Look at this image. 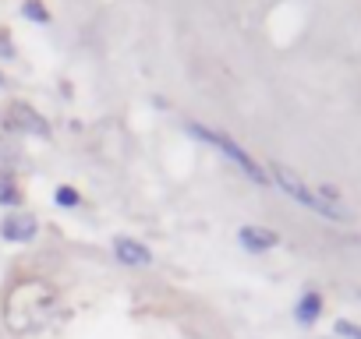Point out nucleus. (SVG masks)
<instances>
[{
    "label": "nucleus",
    "instance_id": "obj_14",
    "mask_svg": "<svg viewBox=\"0 0 361 339\" xmlns=\"http://www.w3.org/2000/svg\"><path fill=\"white\" fill-rule=\"evenodd\" d=\"M4 85H8V78H4V75H0V89H4Z\"/></svg>",
    "mask_w": 361,
    "mask_h": 339
},
{
    "label": "nucleus",
    "instance_id": "obj_12",
    "mask_svg": "<svg viewBox=\"0 0 361 339\" xmlns=\"http://www.w3.org/2000/svg\"><path fill=\"white\" fill-rule=\"evenodd\" d=\"M333 332H336L340 339H361V325L350 321V318H336V321H333Z\"/></svg>",
    "mask_w": 361,
    "mask_h": 339
},
{
    "label": "nucleus",
    "instance_id": "obj_4",
    "mask_svg": "<svg viewBox=\"0 0 361 339\" xmlns=\"http://www.w3.org/2000/svg\"><path fill=\"white\" fill-rule=\"evenodd\" d=\"M4 127L11 131V134H32V138H50V120L36 110V106H29V103H11L8 106V113H4Z\"/></svg>",
    "mask_w": 361,
    "mask_h": 339
},
{
    "label": "nucleus",
    "instance_id": "obj_3",
    "mask_svg": "<svg viewBox=\"0 0 361 339\" xmlns=\"http://www.w3.org/2000/svg\"><path fill=\"white\" fill-rule=\"evenodd\" d=\"M188 134L192 138H199V141H206V145H213L241 177H248L255 188H269V177H266V166L262 162H255L252 155H248V148L245 145H238L227 131H216V127H206V124H199V120H188Z\"/></svg>",
    "mask_w": 361,
    "mask_h": 339
},
{
    "label": "nucleus",
    "instance_id": "obj_13",
    "mask_svg": "<svg viewBox=\"0 0 361 339\" xmlns=\"http://www.w3.org/2000/svg\"><path fill=\"white\" fill-rule=\"evenodd\" d=\"M0 57H4V60L15 57V43H11V36H8L4 29H0Z\"/></svg>",
    "mask_w": 361,
    "mask_h": 339
},
{
    "label": "nucleus",
    "instance_id": "obj_7",
    "mask_svg": "<svg viewBox=\"0 0 361 339\" xmlns=\"http://www.w3.org/2000/svg\"><path fill=\"white\" fill-rule=\"evenodd\" d=\"M238 244H241L248 255H266V251H273V248L280 244V234H276V230H269V226L248 223V226H241V230H238Z\"/></svg>",
    "mask_w": 361,
    "mask_h": 339
},
{
    "label": "nucleus",
    "instance_id": "obj_5",
    "mask_svg": "<svg viewBox=\"0 0 361 339\" xmlns=\"http://www.w3.org/2000/svg\"><path fill=\"white\" fill-rule=\"evenodd\" d=\"M0 237H4L8 244H32L39 237V219L25 209L8 212L4 219H0Z\"/></svg>",
    "mask_w": 361,
    "mask_h": 339
},
{
    "label": "nucleus",
    "instance_id": "obj_8",
    "mask_svg": "<svg viewBox=\"0 0 361 339\" xmlns=\"http://www.w3.org/2000/svg\"><path fill=\"white\" fill-rule=\"evenodd\" d=\"M322 311H326L322 293H319V290H305V293L298 297V304H294V321L305 325V328H312V325L322 318Z\"/></svg>",
    "mask_w": 361,
    "mask_h": 339
},
{
    "label": "nucleus",
    "instance_id": "obj_11",
    "mask_svg": "<svg viewBox=\"0 0 361 339\" xmlns=\"http://www.w3.org/2000/svg\"><path fill=\"white\" fill-rule=\"evenodd\" d=\"M54 202H57V209H78V205H82V191L71 188V184H61V188L54 191Z\"/></svg>",
    "mask_w": 361,
    "mask_h": 339
},
{
    "label": "nucleus",
    "instance_id": "obj_6",
    "mask_svg": "<svg viewBox=\"0 0 361 339\" xmlns=\"http://www.w3.org/2000/svg\"><path fill=\"white\" fill-rule=\"evenodd\" d=\"M110 251H114V258H117L124 269H149V265H152V251H149L142 241H135V237H114Z\"/></svg>",
    "mask_w": 361,
    "mask_h": 339
},
{
    "label": "nucleus",
    "instance_id": "obj_10",
    "mask_svg": "<svg viewBox=\"0 0 361 339\" xmlns=\"http://www.w3.org/2000/svg\"><path fill=\"white\" fill-rule=\"evenodd\" d=\"M22 18L36 22V25H50V8L43 0H22Z\"/></svg>",
    "mask_w": 361,
    "mask_h": 339
},
{
    "label": "nucleus",
    "instance_id": "obj_2",
    "mask_svg": "<svg viewBox=\"0 0 361 339\" xmlns=\"http://www.w3.org/2000/svg\"><path fill=\"white\" fill-rule=\"evenodd\" d=\"M266 177H269V184H276V191H283L290 202L305 205L308 212H315V216H322V219H329V223H350V209H347V205H329V202H322L319 191L308 188L287 162H266Z\"/></svg>",
    "mask_w": 361,
    "mask_h": 339
},
{
    "label": "nucleus",
    "instance_id": "obj_9",
    "mask_svg": "<svg viewBox=\"0 0 361 339\" xmlns=\"http://www.w3.org/2000/svg\"><path fill=\"white\" fill-rule=\"evenodd\" d=\"M25 202V191L18 188L15 174H0V209H8V212H18Z\"/></svg>",
    "mask_w": 361,
    "mask_h": 339
},
{
    "label": "nucleus",
    "instance_id": "obj_1",
    "mask_svg": "<svg viewBox=\"0 0 361 339\" xmlns=\"http://www.w3.org/2000/svg\"><path fill=\"white\" fill-rule=\"evenodd\" d=\"M57 307V290L43 279H22L8 290L4 297V321L15 335H29L39 332Z\"/></svg>",
    "mask_w": 361,
    "mask_h": 339
}]
</instances>
